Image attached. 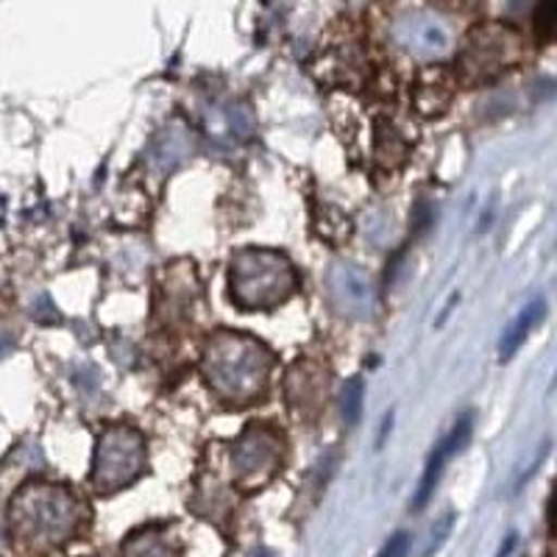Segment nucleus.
Instances as JSON below:
<instances>
[{
  "instance_id": "f257e3e1",
  "label": "nucleus",
  "mask_w": 557,
  "mask_h": 557,
  "mask_svg": "<svg viewBox=\"0 0 557 557\" xmlns=\"http://www.w3.org/2000/svg\"><path fill=\"white\" fill-rule=\"evenodd\" d=\"M87 524V505L73 491L32 482L12 502V532L28 552H53L73 541Z\"/></svg>"
},
{
  "instance_id": "f03ea898",
  "label": "nucleus",
  "mask_w": 557,
  "mask_h": 557,
  "mask_svg": "<svg viewBox=\"0 0 557 557\" xmlns=\"http://www.w3.org/2000/svg\"><path fill=\"white\" fill-rule=\"evenodd\" d=\"M203 376L228 405H251L265 393L273 355L240 332H215L203 346Z\"/></svg>"
},
{
  "instance_id": "7ed1b4c3",
  "label": "nucleus",
  "mask_w": 557,
  "mask_h": 557,
  "mask_svg": "<svg viewBox=\"0 0 557 557\" xmlns=\"http://www.w3.org/2000/svg\"><path fill=\"white\" fill-rule=\"evenodd\" d=\"M296 268L282 251L243 248L232 257L228 290L232 301L246 312H265L285 305L296 290Z\"/></svg>"
},
{
  "instance_id": "20e7f679",
  "label": "nucleus",
  "mask_w": 557,
  "mask_h": 557,
  "mask_svg": "<svg viewBox=\"0 0 557 557\" xmlns=\"http://www.w3.org/2000/svg\"><path fill=\"white\" fill-rule=\"evenodd\" d=\"M148 469L146 437L134 426L114 424L98 437L96 460H92V485L101 494H114L137 482Z\"/></svg>"
},
{
  "instance_id": "39448f33",
  "label": "nucleus",
  "mask_w": 557,
  "mask_h": 557,
  "mask_svg": "<svg viewBox=\"0 0 557 557\" xmlns=\"http://www.w3.org/2000/svg\"><path fill=\"white\" fill-rule=\"evenodd\" d=\"M524 57V42L519 34L507 26H476L466 37V45L460 51V73L469 84H487L494 78L505 76Z\"/></svg>"
},
{
  "instance_id": "423d86ee",
  "label": "nucleus",
  "mask_w": 557,
  "mask_h": 557,
  "mask_svg": "<svg viewBox=\"0 0 557 557\" xmlns=\"http://www.w3.org/2000/svg\"><path fill=\"white\" fill-rule=\"evenodd\" d=\"M282 460H285V437L268 424L246 426L232 451L237 487L248 494L265 487L278 474Z\"/></svg>"
},
{
  "instance_id": "0eeeda50",
  "label": "nucleus",
  "mask_w": 557,
  "mask_h": 557,
  "mask_svg": "<svg viewBox=\"0 0 557 557\" xmlns=\"http://www.w3.org/2000/svg\"><path fill=\"white\" fill-rule=\"evenodd\" d=\"M471 430H474V416H471V412H466L462 418H457V424L451 426L449 435H446L444 441L435 446V451H432L430 460H426V466H424L421 482H418L416 499H412V507H416V510H421V507L430 505V499L435 496V491H437V482H441V476H444L446 462H449L457 451L466 449V444H469V437H471Z\"/></svg>"
},
{
  "instance_id": "6e6552de",
  "label": "nucleus",
  "mask_w": 557,
  "mask_h": 557,
  "mask_svg": "<svg viewBox=\"0 0 557 557\" xmlns=\"http://www.w3.org/2000/svg\"><path fill=\"white\" fill-rule=\"evenodd\" d=\"M330 293L343 315L368 318L374 310V293L357 265H337L330 273Z\"/></svg>"
},
{
  "instance_id": "1a4fd4ad",
  "label": "nucleus",
  "mask_w": 557,
  "mask_h": 557,
  "mask_svg": "<svg viewBox=\"0 0 557 557\" xmlns=\"http://www.w3.org/2000/svg\"><path fill=\"white\" fill-rule=\"evenodd\" d=\"M544 312H546V301L544 298H535V301H530V305H527L524 310L513 318V323L507 326L505 335H502V341H499V360L502 362L513 360V355L519 351L521 346H524V341L530 337V332L541 323Z\"/></svg>"
},
{
  "instance_id": "9d476101",
  "label": "nucleus",
  "mask_w": 557,
  "mask_h": 557,
  "mask_svg": "<svg viewBox=\"0 0 557 557\" xmlns=\"http://www.w3.org/2000/svg\"><path fill=\"white\" fill-rule=\"evenodd\" d=\"M123 557H178L176 541L165 530H139L123 541Z\"/></svg>"
},
{
  "instance_id": "9b49d317",
  "label": "nucleus",
  "mask_w": 557,
  "mask_h": 557,
  "mask_svg": "<svg viewBox=\"0 0 557 557\" xmlns=\"http://www.w3.org/2000/svg\"><path fill=\"white\" fill-rule=\"evenodd\" d=\"M298 368H301V374H305L307 382H301L290 371V376H287V385H293V387L301 385V391H293V393H287V396H290L293 407H298V405L318 407L321 405L323 391H326V385H330V382H326V374H323L318 366H312V362H298Z\"/></svg>"
},
{
  "instance_id": "f8f14e48",
  "label": "nucleus",
  "mask_w": 557,
  "mask_h": 557,
  "mask_svg": "<svg viewBox=\"0 0 557 557\" xmlns=\"http://www.w3.org/2000/svg\"><path fill=\"white\" fill-rule=\"evenodd\" d=\"M362 401H366V382L360 376H351V380L343 385L341 396V416L348 426H357L362 416Z\"/></svg>"
},
{
  "instance_id": "ddd939ff",
  "label": "nucleus",
  "mask_w": 557,
  "mask_h": 557,
  "mask_svg": "<svg viewBox=\"0 0 557 557\" xmlns=\"http://www.w3.org/2000/svg\"><path fill=\"white\" fill-rule=\"evenodd\" d=\"M532 26L541 39H557V3H541L532 14Z\"/></svg>"
},
{
  "instance_id": "4468645a",
  "label": "nucleus",
  "mask_w": 557,
  "mask_h": 557,
  "mask_svg": "<svg viewBox=\"0 0 557 557\" xmlns=\"http://www.w3.org/2000/svg\"><path fill=\"white\" fill-rule=\"evenodd\" d=\"M451 527H455V513L449 510V513L441 516V519L432 524L430 535H426V546H424V552H421V555H424V557L435 555V552L446 544V539H449Z\"/></svg>"
},
{
  "instance_id": "2eb2a0df",
  "label": "nucleus",
  "mask_w": 557,
  "mask_h": 557,
  "mask_svg": "<svg viewBox=\"0 0 557 557\" xmlns=\"http://www.w3.org/2000/svg\"><path fill=\"white\" fill-rule=\"evenodd\" d=\"M376 557H410V535L407 532H396L387 544L382 546Z\"/></svg>"
},
{
  "instance_id": "dca6fc26",
  "label": "nucleus",
  "mask_w": 557,
  "mask_h": 557,
  "mask_svg": "<svg viewBox=\"0 0 557 557\" xmlns=\"http://www.w3.org/2000/svg\"><path fill=\"white\" fill-rule=\"evenodd\" d=\"M513 546H516V535H510V539L505 541V546H502L499 555H496V557H507V555H510V552H513Z\"/></svg>"
},
{
  "instance_id": "f3484780",
  "label": "nucleus",
  "mask_w": 557,
  "mask_h": 557,
  "mask_svg": "<svg viewBox=\"0 0 557 557\" xmlns=\"http://www.w3.org/2000/svg\"><path fill=\"white\" fill-rule=\"evenodd\" d=\"M549 521H552V530L557 532V494H555V499H552V507H549Z\"/></svg>"
}]
</instances>
